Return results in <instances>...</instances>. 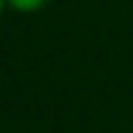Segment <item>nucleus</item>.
I'll return each instance as SVG.
<instances>
[{"label": "nucleus", "instance_id": "nucleus-1", "mask_svg": "<svg viewBox=\"0 0 133 133\" xmlns=\"http://www.w3.org/2000/svg\"><path fill=\"white\" fill-rule=\"evenodd\" d=\"M5 3L11 8H16V11H38L46 0H5Z\"/></svg>", "mask_w": 133, "mask_h": 133}, {"label": "nucleus", "instance_id": "nucleus-2", "mask_svg": "<svg viewBox=\"0 0 133 133\" xmlns=\"http://www.w3.org/2000/svg\"><path fill=\"white\" fill-rule=\"evenodd\" d=\"M3 5H5V0H0V11H3Z\"/></svg>", "mask_w": 133, "mask_h": 133}]
</instances>
